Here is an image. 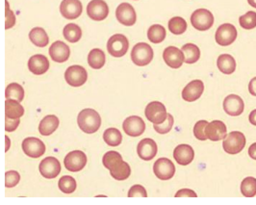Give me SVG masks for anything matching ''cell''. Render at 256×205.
I'll return each instance as SVG.
<instances>
[{"label": "cell", "mask_w": 256, "mask_h": 205, "mask_svg": "<svg viewBox=\"0 0 256 205\" xmlns=\"http://www.w3.org/2000/svg\"><path fill=\"white\" fill-rule=\"evenodd\" d=\"M174 158L181 166H187L192 163L194 152L189 144H180L174 150Z\"/></svg>", "instance_id": "24"}, {"label": "cell", "mask_w": 256, "mask_h": 205, "mask_svg": "<svg viewBox=\"0 0 256 205\" xmlns=\"http://www.w3.org/2000/svg\"><path fill=\"white\" fill-rule=\"evenodd\" d=\"M66 83L72 87H80L84 85L88 79L87 70L78 64L70 66L64 72Z\"/></svg>", "instance_id": "6"}, {"label": "cell", "mask_w": 256, "mask_h": 205, "mask_svg": "<svg viewBox=\"0 0 256 205\" xmlns=\"http://www.w3.org/2000/svg\"><path fill=\"white\" fill-rule=\"evenodd\" d=\"M110 174L113 178L122 181V180H128L130 176L131 168L126 162L122 161L116 167L110 170Z\"/></svg>", "instance_id": "35"}, {"label": "cell", "mask_w": 256, "mask_h": 205, "mask_svg": "<svg viewBox=\"0 0 256 205\" xmlns=\"http://www.w3.org/2000/svg\"><path fill=\"white\" fill-rule=\"evenodd\" d=\"M157 144L152 139H142L138 146H137V152L139 157L144 161H150L157 154Z\"/></svg>", "instance_id": "22"}, {"label": "cell", "mask_w": 256, "mask_h": 205, "mask_svg": "<svg viewBox=\"0 0 256 205\" xmlns=\"http://www.w3.org/2000/svg\"><path fill=\"white\" fill-rule=\"evenodd\" d=\"M20 180V176L16 170H10L5 174V186L7 188L14 187L16 185H18Z\"/></svg>", "instance_id": "43"}, {"label": "cell", "mask_w": 256, "mask_h": 205, "mask_svg": "<svg viewBox=\"0 0 256 205\" xmlns=\"http://www.w3.org/2000/svg\"><path fill=\"white\" fill-rule=\"evenodd\" d=\"M105 60H106L105 54L100 48H94V50H90L88 55V64L90 68H92L94 70L102 68L105 64Z\"/></svg>", "instance_id": "30"}, {"label": "cell", "mask_w": 256, "mask_h": 205, "mask_svg": "<svg viewBox=\"0 0 256 205\" xmlns=\"http://www.w3.org/2000/svg\"><path fill=\"white\" fill-rule=\"evenodd\" d=\"M103 139L108 146H118L122 144V133L120 132L118 129L112 128H108L107 130H105V132L103 134Z\"/></svg>", "instance_id": "33"}, {"label": "cell", "mask_w": 256, "mask_h": 205, "mask_svg": "<svg viewBox=\"0 0 256 205\" xmlns=\"http://www.w3.org/2000/svg\"><path fill=\"white\" fill-rule=\"evenodd\" d=\"M144 114L146 118L154 124H160L164 122L168 116L165 105L159 102L148 103L146 108Z\"/></svg>", "instance_id": "7"}, {"label": "cell", "mask_w": 256, "mask_h": 205, "mask_svg": "<svg viewBox=\"0 0 256 205\" xmlns=\"http://www.w3.org/2000/svg\"><path fill=\"white\" fill-rule=\"evenodd\" d=\"M126 134L131 137H139L146 130V124L138 116H131L126 118L122 124Z\"/></svg>", "instance_id": "13"}, {"label": "cell", "mask_w": 256, "mask_h": 205, "mask_svg": "<svg viewBox=\"0 0 256 205\" xmlns=\"http://www.w3.org/2000/svg\"><path fill=\"white\" fill-rule=\"evenodd\" d=\"M59 126V118L54 115L44 116L38 126V131L42 136H50Z\"/></svg>", "instance_id": "25"}, {"label": "cell", "mask_w": 256, "mask_h": 205, "mask_svg": "<svg viewBox=\"0 0 256 205\" xmlns=\"http://www.w3.org/2000/svg\"><path fill=\"white\" fill-rule=\"evenodd\" d=\"M77 124L79 128L87 134L96 132L102 126V118L94 109H84L77 116Z\"/></svg>", "instance_id": "1"}, {"label": "cell", "mask_w": 256, "mask_h": 205, "mask_svg": "<svg viewBox=\"0 0 256 205\" xmlns=\"http://www.w3.org/2000/svg\"><path fill=\"white\" fill-rule=\"evenodd\" d=\"M148 38L154 44H160L166 38V29L160 24H154L148 28Z\"/></svg>", "instance_id": "31"}, {"label": "cell", "mask_w": 256, "mask_h": 205, "mask_svg": "<svg viewBox=\"0 0 256 205\" xmlns=\"http://www.w3.org/2000/svg\"><path fill=\"white\" fill-rule=\"evenodd\" d=\"M16 16L13 12L8 7V2L6 1V29H9L14 26Z\"/></svg>", "instance_id": "46"}, {"label": "cell", "mask_w": 256, "mask_h": 205, "mask_svg": "<svg viewBox=\"0 0 256 205\" xmlns=\"http://www.w3.org/2000/svg\"><path fill=\"white\" fill-rule=\"evenodd\" d=\"M129 48L128 38L122 34H116L109 38L107 42V50L113 57H122Z\"/></svg>", "instance_id": "5"}, {"label": "cell", "mask_w": 256, "mask_h": 205, "mask_svg": "<svg viewBox=\"0 0 256 205\" xmlns=\"http://www.w3.org/2000/svg\"><path fill=\"white\" fill-rule=\"evenodd\" d=\"M87 14L92 20L100 22L109 14V7L104 0H92L87 6Z\"/></svg>", "instance_id": "14"}, {"label": "cell", "mask_w": 256, "mask_h": 205, "mask_svg": "<svg viewBox=\"0 0 256 205\" xmlns=\"http://www.w3.org/2000/svg\"><path fill=\"white\" fill-rule=\"evenodd\" d=\"M237 29L230 24H224L216 31V42L220 46H228L237 38Z\"/></svg>", "instance_id": "8"}, {"label": "cell", "mask_w": 256, "mask_h": 205, "mask_svg": "<svg viewBox=\"0 0 256 205\" xmlns=\"http://www.w3.org/2000/svg\"><path fill=\"white\" fill-rule=\"evenodd\" d=\"M20 118H10L8 116H5V130L6 132H13L16 129L18 128V126H20Z\"/></svg>", "instance_id": "45"}, {"label": "cell", "mask_w": 256, "mask_h": 205, "mask_svg": "<svg viewBox=\"0 0 256 205\" xmlns=\"http://www.w3.org/2000/svg\"><path fill=\"white\" fill-rule=\"evenodd\" d=\"M181 50L184 53V56H185L184 63H186V64H194L200 58V50L194 44H184L182 46Z\"/></svg>", "instance_id": "29"}, {"label": "cell", "mask_w": 256, "mask_h": 205, "mask_svg": "<svg viewBox=\"0 0 256 205\" xmlns=\"http://www.w3.org/2000/svg\"><path fill=\"white\" fill-rule=\"evenodd\" d=\"M248 155L250 158L256 160V142L252 144L250 148H248Z\"/></svg>", "instance_id": "49"}, {"label": "cell", "mask_w": 256, "mask_h": 205, "mask_svg": "<svg viewBox=\"0 0 256 205\" xmlns=\"http://www.w3.org/2000/svg\"><path fill=\"white\" fill-rule=\"evenodd\" d=\"M59 189L66 194H72L76 190V181L70 176H64L58 182Z\"/></svg>", "instance_id": "39"}, {"label": "cell", "mask_w": 256, "mask_h": 205, "mask_svg": "<svg viewBox=\"0 0 256 205\" xmlns=\"http://www.w3.org/2000/svg\"><path fill=\"white\" fill-rule=\"evenodd\" d=\"M29 38L36 46L38 48H44L50 42V38L46 32L44 31V29L40 27L33 28L29 33Z\"/></svg>", "instance_id": "28"}, {"label": "cell", "mask_w": 256, "mask_h": 205, "mask_svg": "<svg viewBox=\"0 0 256 205\" xmlns=\"http://www.w3.org/2000/svg\"><path fill=\"white\" fill-rule=\"evenodd\" d=\"M122 161V155L114 150L108 152L107 154H104L102 158L103 166L106 168H108L109 170L116 167Z\"/></svg>", "instance_id": "37"}, {"label": "cell", "mask_w": 256, "mask_h": 205, "mask_svg": "<svg viewBox=\"0 0 256 205\" xmlns=\"http://www.w3.org/2000/svg\"><path fill=\"white\" fill-rule=\"evenodd\" d=\"M5 96L6 100H14L18 102H22L24 98V88L18 83H11L7 86L5 90Z\"/></svg>", "instance_id": "32"}, {"label": "cell", "mask_w": 256, "mask_h": 205, "mask_svg": "<svg viewBox=\"0 0 256 205\" xmlns=\"http://www.w3.org/2000/svg\"><path fill=\"white\" fill-rule=\"evenodd\" d=\"M239 24L246 29L252 30L256 27V13L254 11H248V13L241 16L239 18Z\"/></svg>", "instance_id": "40"}, {"label": "cell", "mask_w": 256, "mask_h": 205, "mask_svg": "<svg viewBox=\"0 0 256 205\" xmlns=\"http://www.w3.org/2000/svg\"><path fill=\"white\" fill-rule=\"evenodd\" d=\"M192 26L198 31H206L214 24V16L207 9H198L191 16Z\"/></svg>", "instance_id": "4"}, {"label": "cell", "mask_w": 256, "mask_h": 205, "mask_svg": "<svg viewBox=\"0 0 256 205\" xmlns=\"http://www.w3.org/2000/svg\"><path fill=\"white\" fill-rule=\"evenodd\" d=\"M241 192L246 198H254L256 194V178H246L241 183Z\"/></svg>", "instance_id": "38"}, {"label": "cell", "mask_w": 256, "mask_h": 205, "mask_svg": "<svg viewBox=\"0 0 256 205\" xmlns=\"http://www.w3.org/2000/svg\"><path fill=\"white\" fill-rule=\"evenodd\" d=\"M217 66L220 72L224 74H231L236 70V61L230 54H220L218 57Z\"/></svg>", "instance_id": "26"}, {"label": "cell", "mask_w": 256, "mask_h": 205, "mask_svg": "<svg viewBox=\"0 0 256 205\" xmlns=\"http://www.w3.org/2000/svg\"><path fill=\"white\" fill-rule=\"evenodd\" d=\"M246 146V137L242 132L233 131L230 132L222 142L224 150L226 154L234 155L240 154Z\"/></svg>", "instance_id": "3"}, {"label": "cell", "mask_w": 256, "mask_h": 205, "mask_svg": "<svg viewBox=\"0 0 256 205\" xmlns=\"http://www.w3.org/2000/svg\"><path fill=\"white\" fill-rule=\"evenodd\" d=\"M24 115V108L20 105V102L14 100H5V116L10 118H20Z\"/></svg>", "instance_id": "27"}, {"label": "cell", "mask_w": 256, "mask_h": 205, "mask_svg": "<svg viewBox=\"0 0 256 205\" xmlns=\"http://www.w3.org/2000/svg\"><path fill=\"white\" fill-rule=\"evenodd\" d=\"M38 170L44 178L52 180L59 176L61 172V164L55 157H46L40 162Z\"/></svg>", "instance_id": "12"}, {"label": "cell", "mask_w": 256, "mask_h": 205, "mask_svg": "<svg viewBox=\"0 0 256 205\" xmlns=\"http://www.w3.org/2000/svg\"><path fill=\"white\" fill-rule=\"evenodd\" d=\"M82 3L79 0H63L60 5V12L68 20H76L82 14Z\"/></svg>", "instance_id": "20"}, {"label": "cell", "mask_w": 256, "mask_h": 205, "mask_svg": "<svg viewBox=\"0 0 256 205\" xmlns=\"http://www.w3.org/2000/svg\"><path fill=\"white\" fill-rule=\"evenodd\" d=\"M168 29L174 35H181L187 30V22L181 16H174L168 22Z\"/></svg>", "instance_id": "36"}, {"label": "cell", "mask_w": 256, "mask_h": 205, "mask_svg": "<svg viewBox=\"0 0 256 205\" xmlns=\"http://www.w3.org/2000/svg\"><path fill=\"white\" fill-rule=\"evenodd\" d=\"M205 135L211 141H220L226 137V126L220 120H213L206 126Z\"/></svg>", "instance_id": "18"}, {"label": "cell", "mask_w": 256, "mask_h": 205, "mask_svg": "<svg viewBox=\"0 0 256 205\" xmlns=\"http://www.w3.org/2000/svg\"><path fill=\"white\" fill-rule=\"evenodd\" d=\"M129 198H146L148 194L146 189L141 185H134L128 192Z\"/></svg>", "instance_id": "44"}, {"label": "cell", "mask_w": 256, "mask_h": 205, "mask_svg": "<svg viewBox=\"0 0 256 205\" xmlns=\"http://www.w3.org/2000/svg\"><path fill=\"white\" fill-rule=\"evenodd\" d=\"M116 16L120 24L126 26H134L137 20L136 12L129 3L120 4L116 10Z\"/></svg>", "instance_id": "11"}, {"label": "cell", "mask_w": 256, "mask_h": 205, "mask_svg": "<svg viewBox=\"0 0 256 205\" xmlns=\"http://www.w3.org/2000/svg\"><path fill=\"white\" fill-rule=\"evenodd\" d=\"M5 138H6V142H7V146H6V152H7L9 150V139H8L7 136Z\"/></svg>", "instance_id": "52"}, {"label": "cell", "mask_w": 256, "mask_h": 205, "mask_svg": "<svg viewBox=\"0 0 256 205\" xmlns=\"http://www.w3.org/2000/svg\"><path fill=\"white\" fill-rule=\"evenodd\" d=\"M154 172L156 178L159 180H168L174 178L176 174V167L170 159L159 158L154 163Z\"/></svg>", "instance_id": "10"}, {"label": "cell", "mask_w": 256, "mask_h": 205, "mask_svg": "<svg viewBox=\"0 0 256 205\" xmlns=\"http://www.w3.org/2000/svg\"><path fill=\"white\" fill-rule=\"evenodd\" d=\"M174 126V116L170 114H168L166 120L160 124H154V128L157 133L159 134H166L168 133Z\"/></svg>", "instance_id": "41"}, {"label": "cell", "mask_w": 256, "mask_h": 205, "mask_svg": "<svg viewBox=\"0 0 256 205\" xmlns=\"http://www.w3.org/2000/svg\"><path fill=\"white\" fill-rule=\"evenodd\" d=\"M176 198H196V194L190 189H181L176 194Z\"/></svg>", "instance_id": "47"}, {"label": "cell", "mask_w": 256, "mask_h": 205, "mask_svg": "<svg viewBox=\"0 0 256 205\" xmlns=\"http://www.w3.org/2000/svg\"><path fill=\"white\" fill-rule=\"evenodd\" d=\"M208 124L206 120H200L194 124V137L200 141L207 140V137L205 135V128Z\"/></svg>", "instance_id": "42"}, {"label": "cell", "mask_w": 256, "mask_h": 205, "mask_svg": "<svg viewBox=\"0 0 256 205\" xmlns=\"http://www.w3.org/2000/svg\"><path fill=\"white\" fill-rule=\"evenodd\" d=\"M244 108L243 100L237 94H230L224 100V109L228 115L232 116H240L244 112Z\"/></svg>", "instance_id": "19"}, {"label": "cell", "mask_w": 256, "mask_h": 205, "mask_svg": "<svg viewBox=\"0 0 256 205\" xmlns=\"http://www.w3.org/2000/svg\"><path fill=\"white\" fill-rule=\"evenodd\" d=\"M64 37L70 42H77L82 37L81 28L76 24H68L64 27Z\"/></svg>", "instance_id": "34"}, {"label": "cell", "mask_w": 256, "mask_h": 205, "mask_svg": "<svg viewBox=\"0 0 256 205\" xmlns=\"http://www.w3.org/2000/svg\"><path fill=\"white\" fill-rule=\"evenodd\" d=\"M248 92L252 96H256V77H254L248 83Z\"/></svg>", "instance_id": "48"}, {"label": "cell", "mask_w": 256, "mask_h": 205, "mask_svg": "<svg viewBox=\"0 0 256 205\" xmlns=\"http://www.w3.org/2000/svg\"><path fill=\"white\" fill-rule=\"evenodd\" d=\"M50 55L52 60L56 63H64L68 61L70 55V50L68 46L61 40H57L52 44L50 48Z\"/></svg>", "instance_id": "21"}, {"label": "cell", "mask_w": 256, "mask_h": 205, "mask_svg": "<svg viewBox=\"0 0 256 205\" xmlns=\"http://www.w3.org/2000/svg\"><path fill=\"white\" fill-rule=\"evenodd\" d=\"M248 118H250V122L256 126V109L250 112Z\"/></svg>", "instance_id": "50"}, {"label": "cell", "mask_w": 256, "mask_h": 205, "mask_svg": "<svg viewBox=\"0 0 256 205\" xmlns=\"http://www.w3.org/2000/svg\"><path fill=\"white\" fill-rule=\"evenodd\" d=\"M163 59L170 68L176 70L184 63L185 56L180 48L176 46H168L163 53Z\"/></svg>", "instance_id": "17"}, {"label": "cell", "mask_w": 256, "mask_h": 205, "mask_svg": "<svg viewBox=\"0 0 256 205\" xmlns=\"http://www.w3.org/2000/svg\"><path fill=\"white\" fill-rule=\"evenodd\" d=\"M22 150L27 156L38 158L46 152V146L38 138L29 137L22 142Z\"/></svg>", "instance_id": "15"}, {"label": "cell", "mask_w": 256, "mask_h": 205, "mask_svg": "<svg viewBox=\"0 0 256 205\" xmlns=\"http://www.w3.org/2000/svg\"><path fill=\"white\" fill-rule=\"evenodd\" d=\"M131 59L134 64L144 66L152 61L154 50L146 42H139L131 52Z\"/></svg>", "instance_id": "2"}, {"label": "cell", "mask_w": 256, "mask_h": 205, "mask_svg": "<svg viewBox=\"0 0 256 205\" xmlns=\"http://www.w3.org/2000/svg\"><path fill=\"white\" fill-rule=\"evenodd\" d=\"M204 90V84L202 80H192L182 90V98L188 102L198 100Z\"/></svg>", "instance_id": "16"}, {"label": "cell", "mask_w": 256, "mask_h": 205, "mask_svg": "<svg viewBox=\"0 0 256 205\" xmlns=\"http://www.w3.org/2000/svg\"><path fill=\"white\" fill-rule=\"evenodd\" d=\"M248 4H250L252 7L256 8V0H248Z\"/></svg>", "instance_id": "51"}, {"label": "cell", "mask_w": 256, "mask_h": 205, "mask_svg": "<svg viewBox=\"0 0 256 205\" xmlns=\"http://www.w3.org/2000/svg\"><path fill=\"white\" fill-rule=\"evenodd\" d=\"M28 68L32 74L36 76L44 74L50 68L48 59L42 54L33 55L28 61Z\"/></svg>", "instance_id": "23"}, {"label": "cell", "mask_w": 256, "mask_h": 205, "mask_svg": "<svg viewBox=\"0 0 256 205\" xmlns=\"http://www.w3.org/2000/svg\"><path fill=\"white\" fill-rule=\"evenodd\" d=\"M64 167L72 172L83 170L87 164V156L81 150H74L66 156L64 160Z\"/></svg>", "instance_id": "9"}]
</instances>
